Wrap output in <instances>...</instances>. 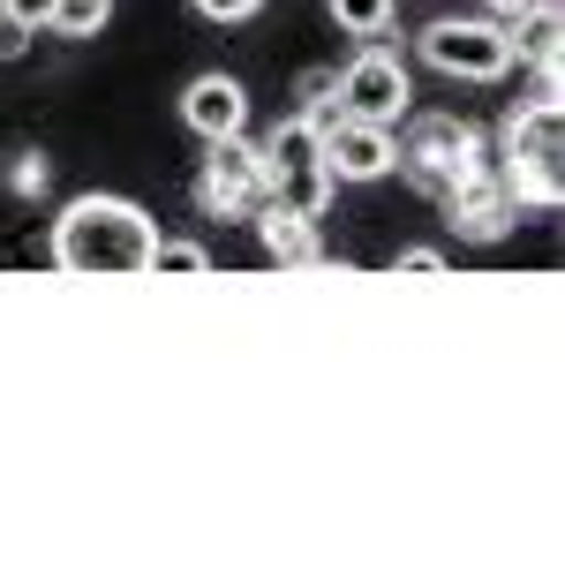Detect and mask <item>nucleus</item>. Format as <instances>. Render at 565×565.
<instances>
[{
	"instance_id": "1",
	"label": "nucleus",
	"mask_w": 565,
	"mask_h": 565,
	"mask_svg": "<svg viewBox=\"0 0 565 565\" xmlns=\"http://www.w3.org/2000/svg\"><path fill=\"white\" fill-rule=\"evenodd\" d=\"M151 242H159V226L129 196H76L53 218V264L76 279H136Z\"/></svg>"
},
{
	"instance_id": "2",
	"label": "nucleus",
	"mask_w": 565,
	"mask_h": 565,
	"mask_svg": "<svg viewBox=\"0 0 565 565\" xmlns=\"http://www.w3.org/2000/svg\"><path fill=\"white\" fill-rule=\"evenodd\" d=\"M423 61L437 76H460V84H498L513 68V39L498 15H437L423 31Z\"/></svg>"
},
{
	"instance_id": "3",
	"label": "nucleus",
	"mask_w": 565,
	"mask_h": 565,
	"mask_svg": "<svg viewBox=\"0 0 565 565\" xmlns=\"http://www.w3.org/2000/svg\"><path fill=\"white\" fill-rule=\"evenodd\" d=\"M505 189L513 204H558V98L505 121Z\"/></svg>"
},
{
	"instance_id": "4",
	"label": "nucleus",
	"mask_w": 565,
	"mask_h": 565,
	"mask_svg": "<svg viewBox=\"0 0 565 565\" xmlns=\"http://www.w3.org/2000/svg\"><path fill=\"white\" fill-rule=\"evenodd\" d=\"M271 196V167H264V143L249 136H218L204 151V174H196V204L212 218H242Z\"/></svg>"
},
{
	"instance_id": "5",
	"label": "nucleus",
	"mask_w": 565,
	"mask_h": 565,
	"mask_svg": "<svg viewBox=\"0 0 565 565\" xmlns=\"http://www.w3.org/2000/svg\"><path fill=\"white\" fill-rule=\"evenodd\" d=\"M476 129L468 121H452V114H423L415 129H407V143H399V159L392 167H407V181L415 189H430V196H445L452 181L476 167Z\"/></svg>"
},
{
	"instance_id": "6",
	"label": "nucleus",
	"mask_w": 565,
	"mask_h": 565,
	"mask_svg": "<svg viewBox=\"0 0 565 565\" xmlns=\"http://www.w3.org/2000/svg\"><path fill=\"white\" fill-rule=\"evenodd\" d=\"M407 68H399V53H385V45H362L348 68H340V114H354V121H399L407 114Z\"/></svg>"
},
{
	"instance_id": "7",
	"label": "nucleus",
	"mask_w": 565,
	"mask_h": 565,
	"mask_svg": "<svg viewBox=\"0 0 565 565\" xmlns=\"http://www.w3.org/2000/svg\"><path fill=\"white\" fill-rule=\"evenodd\" d=\"M445 204H452V218H460V234H476V242H498L505 226H513V189H505V167H490L476 151V167L445 189Z\"/></svg>"
},
{
	"instance_id": "8",
	"label": "nucleus",
	"mask_w": 565,
	"mask_h": 565,
	"mask_svg": "<svg viewBox=\"0 0 565 565\" xmlns=\"http://www.w3.org/2000/svg\"><path fill=\"white\" fill-rule=\"evenodd\" d=\"M392 159H399V143H392L385 121H354V114H340V121L324 129V174L332 181H385Z\"/></svg>"
},
{
	"instance_id": "9",
	"label": "nucleus",
	"mask_w": 565,
	"mask_h": 565,
	"mask_svg": "<svg viewBox=\"0 0 565 565\" xmlns=\"http://www.w3.org/2000/svg\"><path fill=\"white\" fill-rule=\"evenodd\" d=\"M181 121L204 136V143L242 136V129H249V90L234 84V76H196V84L181 90Z\"/></svg>"
},
{
	"instance_id": "10",
	"label": "nucleus",
	"mask_w": 565,
	"mask_h": 565,
	"mask_svg": "<svg viewBox=\"0 0 565 565\" xmlns=\"http://www.w3.org/2000/svg\"><path fill=\"white\" fill-rule=\"evenodd\" d=\"M257 242H264L271 264H317L324 257V249H317V218L287 212V204H271V196L257 204Z\"/></svg>"
},
{
	"instance_id": "11",
	"label": "nucleus",
	"mask_w": 565,
	"mask_h": 565,
	"mask_svg": "<svg viewBox=\"0 0 565 565\" xmlns=\"http://www.w3.org/2000/svg\"><path fill=\"white\" fill-rule=\"evenodd\" d=\"M264 167L271 174H302V167H324V129L295 114V121H279V129L264 136Z\"/></svg>"
},
{
	"instance_id": "12",
	"label": "nucleus",
	"mask_w": 565,
	"mask_h": 565,
	"mask_svg": "<svg viewBox=\"0 0 565 565\" xmlns=\"http://www.w3.org/2000/svg\"><path fill=\"white\" fill-rule=\"evenodd\" d=\"M505 39H513V61H535V68H558V0H535L521 8L513 23H505Z\"/></svg>"
},
{
	"instance_id": "13",
	"label": "nucleus",
	"mask_w": 565,
	"mask_h": 565,
	"mask_svg": "<svg viewBox=\"0 0 565 565\" xmlns=\"http://www.w3.org/2000/svg\"><path fill=\"white\" fill-rule=\"evenodd\" d=\"M332 189H340V181L324 174V167H302V174H271V204H287V212H302V218H324V212H332Z\"/></svg>"
},
{
	"instance_id": "14",
	"label": "nucleus",
	"mask_w": 565,
	"mask_h": 565,
	"mask_svg": "<svg viewBox=\"0 0 565 565\" xmlns=\"http://www.w3.org/2000/svg\"><path fill=\"white\" fill-rule=\"evenodd\" d=\"M106 15H114V0H53V23H45V31H61V39H98Z\"/></svg>"
},
{
	"instance_id": "15",
	"label": "nucleus",
	"mask_w": 565,
	"mask_h": 565,
	"mask_svg": "<svg viewBox=\"0 0 565 565\" xmlns=\"http://www.w3.org/2000/svg\"><path fill=\"white\" fill-rule=\"evenodd\" d=\"M332 23L348 39H385L392 31V0H332Z\"/></svg>"
},
{
	"instance_id": "16",
	"label": "nucleus",
	"mask_w": 565,
	"mask_h": 565,
	"mask_svg": "<svg viewBox=\"0 0 565 565\" xmlns=\"http://www.w3.org/2000/svg\"><path fill=\"white\" fill-rule=\"evenodd\" d=\"M143 271H212V249L204 242H151Z\"/></svg>"
},
{
	"instance_id": "17",
	"label": "nucleus",
	"mask_w": 565,
	"mask_h": 565,
	"mask_svg": "<svg viewBox=\"0 0 565 565\" xmlns=\"http://www.w3.org/2000/svg\"><path fill=\"white\" fill-rule=\"evenodd\" d=\"M8 189H15V196H45V189H53V167H45L39 151H23V159L8 167Z\"/></svg>"
},
{
	"instance_id": "18",
	"label": "nucleus",
	"mask_w": 565,
	"mask_h": 565,
	"mask_svg": "<svg viewBox=\"0 0 565 565\" xmlns=\"http://www.w3.org/2000/svg\"><path fill=\"white\" fill-rule=\"evenodd\" d=\"M189 8H196V15H212V23H249L264 0H189Z\"/></svg>"
},
{
	"instance_id": "19",
	"label": "nucleus",
	"mask_w": 565,
	"mask_h": 565,
	"mask_svg": "<svg viewBox=\"0 0 565 565\" xmlns=\"http://www.w3.org/2000/svg\"><path fill=\"white\" fill-rule=\"evenodd\" d=\"M23 45H31V23H23V15H8V8H0V61H15V53H23Z\"/></svg>"
},
{
	"instance_id": "20",
	"label": "nucleus",
	"mask_w": 565,
	"mask_h": 565,
	"mask_svg": "<svg viewBox=\"0 0 565 565\" xmlns=\"http://www.w3.org/2000/svg\"><path fill=\"white\" fill-rule=\"evenodd\" d=\"M302 98H309V106L340 98V68H309V76H302Z\"/></svg>"
},
{
	"instance_id": "21",
	"label": "nucleus",
	"mask_w": 565,
	"mask_h": 565,
	"mask_svg": "<svg viewBox=\"0 0 565 565\" xmlns=\"http://www.w3.org/2000/svg\"><path fill=\"white\" fill-rule=\"evenodd\" d=\"M399 271H445V249L415 242V249H399Z\"/></svg>"
},
{
	"instance_id": "22",
	"label": "nucleus",
	"mask_w": 565,
	"mask_h": 565,
	"mask_svg": "<svg viewBox=\"0 0 565 565\" xmlns=\"http://www.w3.org/2000/svg\"><path fill=\"white\" fill-rule=\"evenodd\" d=\"M0 8H8V15H23L31 31H45V23H53V0H0Z\"/></svg>"
}]
</instances>
